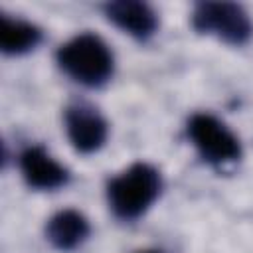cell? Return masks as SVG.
Listing matches in <instances>:
<instances>
[{"instance_id":"obj_1","label":"cell","mask_w":253,"mask_h":253,"mask_svg":"<svg viewBox=\"0 0 253 253\" xmlns=\"http://www.w3.org/2000/svg\"><path fill=\"white\" fill-rule=\"evenodd\" d=\"M160 174L154 166L136 162L109 182V204L125 219L138 217L160 194Z\"/></svg>"},{"instance_id":"obj_2","label":"cell","mask_w":253,"mask_h":253,"mask_svg":"<svg viewBox=\"0 0 253 253\" xmlns=\"http://www.w3.org/2000/svg\"><path fill=\"white\" fill-rule=\"evenodd\" d=\"M57 61L67 75L89 87L105 83L113 73V53L95 34H81L63 43Z\"/></svg>"},{"instance_id":"obj_3","label":"cell","mask_w":253,"mask_h":253,"mask_svg":"<svg viewBox=\"0 0 253 253\" xmlns=\"http://www.w3.org/2000/svg\"><path fill=\"white\" fill-rule=\"evenodd\" d=\"M198 32L215 36L231 45H241L251 38L253 26L247 12L233 2H202L192 14Z\"/></svg>"},{"instance_id":"obj_4","label":"cell","mask_w":253,"mask_h":253,"mask_svg":"<svg viewBox=\"0 0 253 253\" xmlns=\"http://www.w3.org/2000/svg\"><path fill=\"white\" fill-rule=\"evenodd\" d=\"M188 134L198 152L202 154V158L211 164L233 162L241 154L237 136L211 115H194L188 123Z\"/></svg>"},{"instance_id":"obj_5","label":"cell","mask_w":253,"mask_h":253,"mask_svg":"<svg viewBox=\"0 0 253 253\" xmlns=\"http://www.w3.org/2000/svg\"><path fill=\"white\" fill-rule=\"evenodd\" d=\"M65 128L71 144L85 154L99 150L107 138L105 119L93 107H87V105H75L67 109Z\"/></svg>"},{"instance_id":"obj_6","label":"cell","mask_w":253,"mask_h":253,"mask_svg":"<svg viewBox=\"0 0 253 253\" xmlns=\"http://www.w3.org/2000/svg\"><path fill=\"white\" fill-rule=\"evenodd\" d=\"M20 168L26 182L38 190H53L67 182V170L40 146L22 152Z\"/></svg>"},{"instance_id":"obj_7","label":"cell","mask_w":253,"mask_h":253,"mask_svg":"<svg viewBox=\"0 0 253 253\" xmlns=\"http://www.w3.org/2000/svg\"><path fill=\"white\" fill-rule=\"evenodd\" d=\"M105 14L115 26L140 40L152 36L158 26L156 14L144 2H130V0L111 2L105 6Z\"/></svg>"},{"instance_id":"obj_8","label":"cell","mask_w":253,"mask_h":253,"mask_svg":"<svg viewBox=\"0 0 253 253\" xmlns=\"http://www.w3.org/2000/svg\"><path fill=\"white\" fill-rule=\"evenodd\" d=\"M45 235L53 247L69 251L75 249L89 235V223L83 217V213L75 210H63L47 221Z\"/></svg>"},{"instance_id":"obj_9","label":"cell","mask_w":253,"mask_h":253,"mask_svg":"<svg viewBox=\"0 0 253 253\" xmlns=\"http://www.w3.org/2000/svg\"><path fill=\"white\" fill-rule=\"evenodd\" d=\"M42 32L28 22L12 20L8 16L0 18V47L4 53H24L38 45Z\"/></svg>"},{"instance_id":"obj_10","label":"cell","mask_w":253,"mask_h":253,"mask_svg":"<svg viewBox=\"0 0 253 253\" xmlns=\"http://www.w3.org/2000/svg\"><path fill=\"white\" fill-rule=\"evenodd\" d=\"M142 253H158V251H142Z\"/></svg>"}]
</instances>
